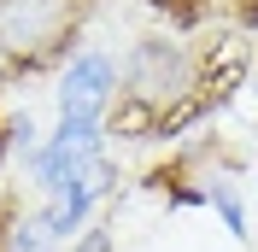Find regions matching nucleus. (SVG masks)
I'll return each mask as SVG.
<instances>
[{
    "instance_id": "obj_1",
    "label": "nucleus",
    "mask_w": 258,
    "mask_h": 252,
    "mask_svg": "<svg viewBox=\"0 0 258 252\" xmlns=\"http://www.w3.org/2000/svg\"><path fill=\"white\" fill-rule=\"evenodd\" d=\"M117 77H123V94L129 106L153 111V117H170V111L194 106V82H200V53L176 35H135L123 53H117Z\"/></svg>"
},
{
    "instance_id": "obj_2",
    "label": "nucleus",
    "mask_w": 258,
    "mask_h": 252,
    "mask_svg": "<svg viewBox=\"0 0 258 252\" xmlns=\"http://www.w3.org/2000/svg\"><path fill=\"white\" fill-rule=\"evenodd\" d=\"M82 0H0V59L41 65L71 47Z\"/></svg>"
},
{
    "instance_id": "obj_3",
    "label": "nucleus",
    "mask_w": 258,
    "mask_h": 252,
    "mask_svg": "<svg viewBox=\"0 0 258 252\" xmlns=\"http://www.w3.org/2000/svg\"><path fill=\"white\" fill-rule=\"evenodd\" d=\"M106 117H59V123L41 135V147H35V158L24 164L30 170V188L47 200L53 188H64L71 176H82L88 164H100L106 158Z\"/></svg>"
},
{
    "instance_id": "obj_4",
    "label": "nucleus",
    "mask_w": 258,
    "mask_h": 252,
    "mask_svg": "<svg viewBox=\"0 0 258 252\" xmlns=\"http://www.w3.org/2000/svg\"><path fill=\"white\" fill-rule=\"evenodd\" d=\"M112 188H117V164H112V158H100V164H88L82 176H71L64 188H53L47 200L35 205V211H41V229H47V240H53V246L77 240L82 229L94 223V211L112 200Z\"/></svg>"
},
{
    "instance_id": "obj_5",
    "label": "nucleus",
    "mask_w": 258,
    "mask_h": 252,
    "mask_svg": "<svg viewBox=\"0 0 258 252\" xmlns=\"http://www.w3.org/2000/svg\"><path fill=\"white\" fill-rule=\"evenodd\" d=\"M123 94V77H117V59L100 47H82L64 59L59 88H53V106L59 117H112V100Z\"/></svg>"
},
{
    "instance_id": "obj_6",
    "label": "nucleus",
    "mask_w": 258,
    "mask_h": 252,
    "mask_svg": "<svg viewBox=\"0 0 258 252\" xmlns=\"http://www.w3.org/2000/svg\"><path fill=\"white\" fill-rule=\"evenodd\" d=\"M200 194H206V211L223 223L229 240H252V217H246V182L235 164H206V170L194 176Z\"/></svg>"
},
{
    "instance_id": "obj_7",
    "label": "nucleus",
    "mask_w": 258,
    "mask_h": 252,
    "mask_svg": "<svg viewBox=\"0 0 258 252\" xmlns=\"http://www.w3.org/2000/svg\"><path fill=\"white\" fill-rule=\"evenodd\" d=\"M35 147H41V129H35V117H30V111H12V117H6V153H12L18 164H30Z\"/></svg>"
},
{
    "instance_id": "obj_8",
    "label": "nucleus",
    "mask_w": 258,
    "mask_h": 252,
    "mask_svg": "<svg viewBox=\"0 0 258 252\" xmlns=\"http://www.w3.org/2000/svg\"><path fill=\"white\" fill-rule=\"evenodd\" d=\"M59 252H117V223H88L77 240H64Z\"/></svg>"
},
{
    "instance_id": "obj_9",
    "label": "nucleus",
    "mask_w": 258,
    "mask_h": 252,
    "mask_svg": "<svg viewBox=\"0 0 258 252\" xmlns=\"http://www.w3.org/2000/svg\"><path fill=\"white\" fill-rule=\"evenodd\" d=\"M6 158L12 153H6V117H0V176H6Z\"/></svg>"
},
{
    "instance_id": "obj_10",
    "label": "nucleus",
    "mask_w": 258,
    "mask_h": 252,
    "mask_svg": "<svg viewBox=\"0 0 258 252\" xmlns=\"http://www.w3.org/2000/svg\"><path fill=\"white\" fill-rule=\"evenodd\" d=\"M252 158H258V135H252ZM252 188H258V182H252Z\"/></svg>"
}]
</instances>
